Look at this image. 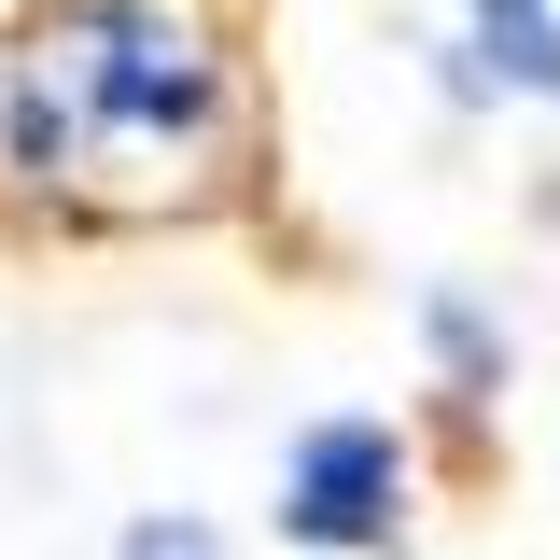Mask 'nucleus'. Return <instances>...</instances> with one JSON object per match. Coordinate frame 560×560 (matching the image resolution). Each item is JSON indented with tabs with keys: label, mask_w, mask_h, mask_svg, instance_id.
Segmentation results:
<instances>
[{
	"label": "nucleus",
	"mask_w": 560,
	"mask_h": 560,
	"mask_svg": "<svg viewBox=\"0 0 560 560\" xmlns=\"http://www.w3.org/2000/svg\"><path fill=\"white\" fill-rule=\"evenodd\" d=\"M43 70H57L84 140H127V154H210L224 140V43L183 0H70Z\"/></svg>",
	"instance_id": "f257e3e1"
},
{
	"label": "nucleus",
	"mask_w": 560,
	"mask_h": 560,
	"mask_svg": "<svg viewBox=\"0 0 560 560\" xmlns=\"http://www.w3.org/2000/svg\"><path fill=\"white\" fill-rule=\"evenodd\" d=\"M393 518H407V434L364 407L308 420L294 463H280V533L294 547H393Z\"/></svg>",
	"instance_id": "f03ea898"
},
{
	"label": "nucleus",
	"mask_w": 560,
	"mask_h": 560,
	"mask_svg": "<svg viewBox=\"0 0 560 560\" xmlns=\"http://www.w3.org/2000/svg\"><path fill=\"white\" fill-rule=\"evenodd\" d=\"M477 43L504 84H533V98H560V14L547 0H477Z\"/></svg>",
	"instance_id": "7ed1b4c3"
},
{
	"label": "nucleus",
	"mask_w": 560,
	"mask_h": 560,
	"mask_svg": "<svg viewBox=\"0 0 560 560\" xmlns=\"http://www.w3.org/2000/svg\"><path fill=\"white\" fill-rule=\"evenodd\" d=\"M420 337H434V364L463 378V407H490V393H504V350H490L477 294H434V308H420Z\"/></svg>",
	"instance_id": "20e7f679"
},
{
	"label": "nucleus",
	"mask_w": 560,
	"mask_h": 560,
	"mask_svg": "<svg viewBox=\"0 0 560 560\" xmlns=\"http://www.w3.org/2000/svg\"><path fill=\"white\" fill-rule=\"evenodd\" d=\"M127 560H224V547H210L197 518H140V533H127Z\"/></svg>",
	"instance_id": "39448f33"
},
{
	"label": "nucleus",
	"mask_w": 560,
	"mask_h": 560,
	"mask_svg": "<svg viewBox=\"0 0 560 560\" xmlns=\"http://www.w3.org/2000/svg\"><path fill=\"white\" fill-rule=\"evenodd\" d=\"M547 14H560V0H547Z\"/></svg>",
	"instance_id": "423d86ee"
}]
</instances>
